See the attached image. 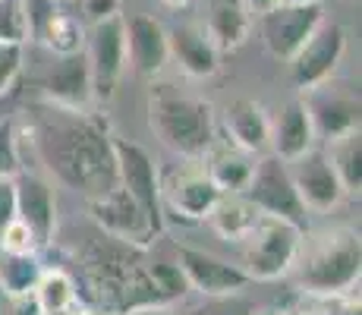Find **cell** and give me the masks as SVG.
I'll return each instance as SVG.
<instances>
[{"instance_id": "cell-1", "label": "cell", "mask_w": 362, "mask_h": 315, "mask_svg": "<svg viewBox=\"0 0 362 315\" xmlns=\"http://www.w3.org/2000/svg\"><path fill=\"white\" fill-rule=\"evenodd\" d=\"M32 114L29 142L54 180L86 199L117 186V161L110 145L114 132L101 117L88 114V108H64L51 101H41Z\"/></svg>"}, {"instance_id": "cell-2", "label": "cell", "mask_w": 362, "mask_h": 315, "mask_svg": "<svg viewBox=\"0 0 362 315\" xmlns=\"http://www.w3.org/2000/svg\"><path fill=\"white\" fill-rule=\"evenodd\" d=\"M79 265L86 290L101 315H127L142 306L164 303L148 275V246L98 234L79 249Z\"/></svg>"}, {"instance_id": "cell-3", "label": "cell", "mask_w": 362, "mask_h": 315, "mask_svg": "<svg viewBox=\"0 0 362 315\" xmlns=\"http://www.w3.org/2000/svg\"><path fill=\"white\" fill-rule=\"evenodd\" d=\"M296 287L312 297L340 299L359 290L362 277V240L353 227H328L299 240L293 258Z\"/></svg>"}, {"instance_id": "cell-4", "label": "cell", "mask_w": 362, "mask_h": 315, "mask_svg": "<svg viewBox=\"0 0 362 315\" xmlns=\"http://www.w3.org/2000/svg\"><path fill=\"white\" fill-rule=\"evenodd\" d=\"M148 126L167 149L189 161L205 158L214 149V132H218L211 104L177 92L173 86H151Z\"/></svg>"}, {"instance_id": "cell-5", "label": "cell", "mask_w": 362, "mask_h": 315, "mask_svg": "<svg viewBox=\"0 0 362 315\" xmlns=\"http://www.w3.org/2000/svg\"><path fill=\"white\" fill-rule=\"evenodd\" d=\"M303 234L305 230H299L296 224L284 218L259 214L249 234L236 243L240 246V268L252 281H277V277L290 275Z\"/></svg>"}, {"instance_id": "cell-6", "label": "cell", "mask_w": 362, "mask_h": 315, "mask_svg": "<svg viewBox=\"0 0 362 315\" xmlns=\"http://www.w3.org/2000/svg\"><path fill=\"white\" fill-rule=\"evenodd\" d=\"M249 202L259 208L262 214H274L290 224H296L299 230H309V212L299 202V193L290 177L287 161L264 151L259 161H252V177H249L246 189H243Z\"/></svg>"}, {"instance_id": "cell-7", "label": "cell", "mask_w": 362, "mask_h": 315, "mask_svg": "<svg viewBox=\"0 0 362 315\" xmlns=\"http://www.w3.org/2000/svg\"><path fill=\"white\" fill-rule=\"evenodd\" d=\"M114 145V161H117V183L136 199V205L145 212L155 236L164 234V205H161V173L148 151L139 142L123 136L110 139Z\"/></svg>"}, {"instance_id": "cell-8", "label": "cell", "mask_w": 362, "mask_h": 315, "mask_svg": "<svg viewBox=\"0 0 362 315\" xmlns=\"http://www.w3.org/2000/svg\"><path fill=\"white\" fill-rule=\"evenodd\" d=\"M86 57H88V69H92V98L110 101L117 95L123 69H127L123 13H114V16L92 23V29L86 32Z\"/></svg>"}, {"instance_id": "cell-9", "label": "cell", "mask_w": 362, "mask_h": 315, "mask_svg": "<svg viewBox=\"0 0 362 315\" xmlns=\"http://www.w3.org/2000/svg\"><path fill=\"white\" fill-rule=\"evenodd\" d=\"M303 104L312 117V126H315L318 142H331V139L344 136L350 130H359V86L346 79H325L318 86L305 88Z\"/></svg>"}, {"instance_id": "cell-10", "label": "cell", "mask_w": 362, "mask_h": 315, "mask_svg": "<svg viewBox=\"0 0 362 315\" xmlns=\"http://www.w3.org/2000/svg\"><path fill=\"white\" fill-rule=\"evenodd\" d=\"M325 19L322 4H274L259 13V35L271 57L290 60Z\"/></svg>"}, {"instance_id": "cell-11", "label": "cell", "mask_w": 362, "mask_h": 315, "mask_svg": "<svg viewBox=\"0 0 362 315\" xmlns=\"http://www.w3.org/2000/svg\"><path fill=\"white\" fill-rule=\"evenodd\" d=\"M344 54H346L344 25L325 19V23L303 41V47L287 60L290 63V79H293V86L299 88V92H305V88L331 79V76L337 73Z\"/></svg>"}, {"instance_id": "cell-12", "label": "cell", "mask_w": 362, "mask_h": 315, "mask_svg": "<svg viewBox=\"0 0 362 315\" xmlns=\"http://www.w3.org/2000/svg\"><path fill=\"white\" fill-rule=\"evenodd\" d=\"M86 205H88V214H92V221L98 224L101 234L136 243V246H151L155 230H151L145 212L136 205V199H132L120 183L114 189H107V193L86 199Z\"/></svg>"}, {"instance_id": "cell-13", "label": "cell", "mask_w": 362, "mask_h": 315, "mask_svg": "<svg viewBox=\"0 0 362 315\" xmlns=\"http://www.w3.org/2000/svg\"><path fill=\"white\" fill-rule=\"evenodd\" d=\"M177 265L189 290L202 293V297H233L252 284V277L240 265L196 246H177Z\"/></svg>"}, {"instance_id": "cell-14", "label": "cell", "mask_w": 362, "mask_h": 315, "mask_svg": "<svg viewBox=\"0 0 362 315\" xmlns=\"http://www.w3.org/2000/svg\"><path fill=\"white\" fill-rule=\"evenodd\" d=\"M218 199H221V189L211 183L205 167L199 164H180L177 171L161 177L164 212H177V218L183 221H205Z\"/></svg>"}, {"instance_id": "cell-15", "label": "cell", "mask_w": 362, "mask_h": 315, "mask_svg": "<svg viewBox=\"0 0 362 315\" xmlns=\"http://www.w3.org/2000/svg\"><path fill=\"white\" fill-rule=\"evenodd\" d=\"M287 167H290V177H293V186L299 193V202L305 205L309 214L331 212L346 195L337 173H334L331 161H328V151L322 149V142H318L315 149H309L305 155H299L296 161H290Z\"/></svg>"}, {"instance_id": "cell-16", "label": "cell", "mask_w": 362, "mask_h": 315, "mask_svg": "<svg viewBox=\"0 0 362 315\" xmlns=\"http://www.w3.org/2000/svg\"><path fill=\"white\" fill-rule=\"evenodd\" d=\"M45 101L64 108H88L92 104V69H88L86 47L76 54H54L51 67L38 79Z\"/></svg>"}, {"instance_id": "cell-17", "label": "cell", "mask_w": 362, "mask_h": 315, "mask_svg": "<svg viewBox=\"0 0 362 315\" xmlns=\"http://www.w3.org/2000/svg\"><path fill=\"white\" fill-rule=\"evenodd\" d=\"M123 29H127V60L132 63L142 79H155L167 67L170 51H167V29L155 16H123Z\"/></svg>"}, {"instance_id": "cell-18", "label": "cell", "mask_w": 362, "mask_h": 315, "mask_svg": "<svg viewBox=\"0 0 362 315\" xmlns=\"http://www.w3.org/2000/svg\"><path fill=\"white\" fill-rule=\"evenodd\" d=\"M16 218L35 234V240L45 246L51 243L54 230H57V202H54V189L38 173H23L16 177Z\"/></svg>"}, {"instance_id": "cell-19", "label": "cell", "mask_w": 362, "mask_h": 315, "mask_svg": "<svg viewBox=\"0 0 362 315\" xmlns=\"http://www.w3.org/2000/svg\"><path fill=\"white\" fill-rule=\"evenodd\" d=\"M167 51L192 79H208L221 69V51L211 45L208 32L196 23L170 25L167 29Z\"/></svg>"}, {"instance_id": "cell-20", "label": "cell", "mask_w": 362, "mask_h": 315, "mask_svg": "<svg viewBox=\"0 0 362 315\" xmlns=\"http://www.w3.org/2000/svg\"><path fill=\"white\" fill-rule=\"evenodd\" d=\"M224 132L230 136L233 149L246 151V155H264L271 142V117L252 98H233L221 114Z\"/></svg>"}, {"instance_id": "cell-21", "label": "cell", "mask_w": 362, "mask_h": 315, "mask_svg": "<svg viewBox=\"0 0 362 315\" xmlns=\"http://www.w3.org/2000/svg\"><path fill=\"white\" fill-rule=\"evenodd\" d=\"M315 145H318V136H315V126H312L309 110H305L303 98H293V101H287L281 108L277 120H271L268 151L290 164V161H296L309 149H315Z\"/></svg>"}, {"instance_id": "cell-22", "label": "cell", "mask_w": 362, "mask_h": 315, "mask_svg": "<svg viewBox=\"0 0 362 315\" xmlns=\"http://www.w3.org/2000/svg\"><path fill=\"white\" fill-rule=\"evenodd\" d=\"M249 29H252V13H249V6L243 0H211L208 4L205 32L221 54L246 45Z\"/></svg>"}, {"instance_id": "cell-23", "label": "cell", "mask_w": 362, "mask_h": 315, "mask_svg": "<svg viewBox=\"0 0 362 315\" xmlns=\"http://www.w3.org/2000/svg\"><path fill=\"white\" fill-rule=\"evenodd\" d=\"M259 208L246 199L243 193H221V199L214 202V208L208 212V224L224 236L227 243H240L249 234L255 221H259Z\"/></svg>"}, {"instance_id": "cell-24", "label": "cell", "mask_w": 362, "mask_h": 315, "mask_svg": "<svg viewBox=\"0 0 362 315\" xmlns=\"http://www.w3.org/2000/svg\"><path fill=\"white\" fill-rule=\"evenodd\" d=\"M325 145H328L325 151H328V161H331L334 173H337L340 186H344V193L359 195V189H362V130H350Z\"/></svg>"}, {"instance_id": "cell-25", "label": "cell", "mask_w": 362, "mask_h": 315, "mask_svg": "<svg viewBox=\"0 0 362 315\" xmlns=\"http://www.w3.org/2000/svg\"><path fill=\"white\" fill-rule=\"evenodd\" d=\"M208 167L205 173L211 177V183L221 189V193H243L252 177V155L240 149H218L208 151Z\"/></svg>"}, {"instance_id": "cell-26", "label": "cell", "mask_w": 362, "mask_h": 315, "mask_svg": "<svg viewBox=\"0 0 362 315\" xmlns=\"http://www.w3.org/2000/svg\"><path fill=\"white\" fill-rule=\"evenodd\" d=\"M41 271H45V265H41L38 252H4L0 249V290H4L6 299L32 293Z\"/></svg>"}, {"instance_id": "cell-27", "label": "cell", "mask_w": 362, "mask_h": 315, "mask_svg": "<svg viewBox=\"0 0 362 315\" xmlns=\"http://www.w3.org/2000/svg\"><path fill=\"white\" fill-rule=\"evenodd\" d=\"M35 299H38L41 312H69L76 303H79V290H76V281L66 275L64 268H45L35 284Z\"/></svg>"}, {"instance_id": "cell-28", "label": "cell", "mask_w": 362, "mask_h": 315, "mask_svg": "<svg viewBox=\"0 0 362 315\" xmlns=\"http://www.w3.org/2000/svg\"><path fill=\"white\" fill-rule=\"evenodd\" d=\"M38 45H45L51 54H76L86 47V29H82V23L73 13L57 10L51 16V23L41 29Z\"/></svg>"}, {"instance_id": "cell-29", "label": "cell", "mask_w": 362, "mask_h": 315, "mask_svg": "<svg viewBox=\"0 0 362 315\" xmlns=\"http://www.w3.org/2000/svg\"><path fill=\"white\" fill-rule=\"evenodd\" d=\"M148 275H151V281H155V290L164 303H173V299L189 293V284H186V277H183V271H180L177 262H155V258H151Z\"/></svg>"}, {"instance_id": "cell-30", "label": "cell", "mask_w": 362, "mask_h": 315, "mask_svg": "<svg viewBox=\"0 0 362 315\" xmlns=\"http://www.w3.org/2000/svg\"><path fill=\"white\" fill-rule=\"evenodd\" d=\"M23 63H25V45L0 38V98H6L19 86Z\"/></svg>"}, {"instance_id": "cell-31", "label": "cell", "mask_w": 362, "mask_h": 315, "mask_svg": "<svg viewBox=\"0 0 362 315\" xmlns=\"http://www.w3.org/2000/svg\"><path fill=\"white\" fill-rule=\"evenodd\" d=\"M19 171H23V158H19L16 120L4 117L0 120V177H16Z\"/></svg>"}, {"instance_id": "cell-32", "label": "cell", "mask_w": 362, "mask_h": 315, "mask_svg": "<svg viewBox=\"0 0 362 315\" xmlns=\"http://www.w3.org/2000/svg\"><path fill=\"white\" fill-rule=\"evenodd\" d=\"M0 38L16 41V45L29 41V25H25V16L16 0H0Z\"/></svg>"}, {"instance_id": "cell-33", "label": "cell", "mask_w": 362, "mask_h": 315, "mask_svg": "<svg viewBox=\"0 0 362 315\" xmlns=\"http://www.w3.org/2000/svg\"><path fill=\"white\" fill-rule=\"evenodd\" d=\"M16 4L25 16V25H29V41H38L41 29H45L54 13L60 10L57 0H16Z\"/></svg>"}, {"instance_id": "cell-34", "label": "cell", "mask_w": 362, "mask_h": 315, "mask_svg": "<svg viewBox=\"0 0 362 315\" xmlns=\"http://www.w3.org/2000/svg\"><path fill=\"white\" fill-rule=\"evenodd\" d=\"M0 249L4 252H38L41 243L35 240V234L23 221L13 218L4 230H0Z\"/></svg>"}, {"instance_id": "cell-35", "label": "cell", "mask_w": 362, "mask_h": 315, "mask_svg": "<svg viewBox=\"0 0 362 315\" xmlns=\"http://www.w3.org/2000/svg\"><path fill=\"white\" fill-rule=\"evenodd\" d=\"M16 218V180L0 177V230Z\"/></svg>"}, {"instance_id": "cell-36", "label": "cell", "mask_w": 362, "mask_h": 315, "mask_svg": "<svg viewBox=\"0 0 362 315\" xmlns=\"http://www.w3.org/2000/svg\"><path fill=\"white\" fill-rule=\"evenodd\" d=\"M82 10H86V16L92 19V23H98V19H107V16H114V13H120V0H82Z\"/></svg>"}, {"instance_id": "cell-37", "label": "cell", "mask_w": 362, "mask_h": 315, "mask_svg": "<svg viewBox=\"0 0 362 315\" xmlns=\"http://www.w3.org/2000/svg\"><path fill=\"white\" fill-rule=\"evenodd\" d=\"M10 315H45L35 299V293H23V297H10Z\"/></svg>"}, {"instance_id": "cell-38", "label": "cell", "mask_w": 362, "mask_h": 315, "mask_svg": "<svg viewBox=\"0 0 362 315\" xmlns=\"http://www.w3.org/2000/svg\"><path fill=\"white\" fill-rule=\"evenodd\" d=\"M127 315H177V312L167 309V303H158V306H142V309H132Z\"/></svg>"}, {"instance_id": "cell-39", "label": "cell", "mask_w": 362, "mask_h": 315, "mask_svg": "<svg viewBox=\"0 0 362 315\" xmlns=\"http://www.w3.org/2000/svg\"><path fill=\"white\" fill-rule=\"evenodd\" d=\"M243 4L249 6V13H255V16H259V13L271 10V6H274V4H281V0H243Z\"/></svg>"}, {"instance_id": "cell-40", "label": "cell", "mask_w": 362, "mask_h": 315, "mask_svg": "<svg viewBox=\"0 0 362 315\" xmlns=\"http://www.w3.org/2000/svg\"><path fill=\"white\" fill-rule=\"evenodd\" d=\"M189 0H161V6H167V10H180V6H186Z\"/></svg>"}, {"instance_id": "cell-41", "label": "cell", "mask_w": 362, "mask_h": 315, "mask_svg": "<svg viewBox=\"0 0 362 315\" xmlns=\"http://www.w3.org/2000/svg\"><path fill=\"white\" fill-rule=\"evenodd\" d=\"M249 315H284V312H277V309H268V306H262V309H252Z\"/></svg>"}, {"instance_id": "cell-42", "label": "cell", "mask_w": 362, "mask_h": 315, "mask_svg": "<svg viewBox=\"0 0 362 315\" xmlns=\"http://www.w3.org/2000/svg\"><path fill=\"white\" fill-rule=\"evenodd\" d=\"M66 315H101V312H92V309H76V306H73V309H69Z\"/></svg>"}, {"instance_id": "cell-43", "label": "cell", "mask_w": 362, "mask_h": 315, "mask_svg": "<svg viewBox=\"0 0 362 315\" xmlns=\"http://www.w3.org/2000/svg\"><path fill=\"white\" fill-rule=\"evenodd\" d=\"M281 4H322V0H281Z\"/></svg>"}, {"instance_id": "cell-44", "label": "cell", "mask_w": 362, "mask_h": 315, "mask_svg": "<svg viewBox=\"0 0 362 315\" xmlns=\"http://www.w3.org/2000/svg\"><path fill=\"white\" fill-rule=\"evenodd\" d=\"M4 303H6V297H4V290H0V315H4Z\"/></svg>"}, {"instance_id": "cell-45", "label": "cell", "mask_w": 362, "mask_h": 315, "mask_svg": "<svg viewBox=\"0 0 362 315\" xmlns=\"http://www.w3.org/2000/svg\"><path fill=\"white\" fill-rule=\"evenodd\" d=\"M299 315H331V312H299Z\"/></svg>"}]
</instances>
